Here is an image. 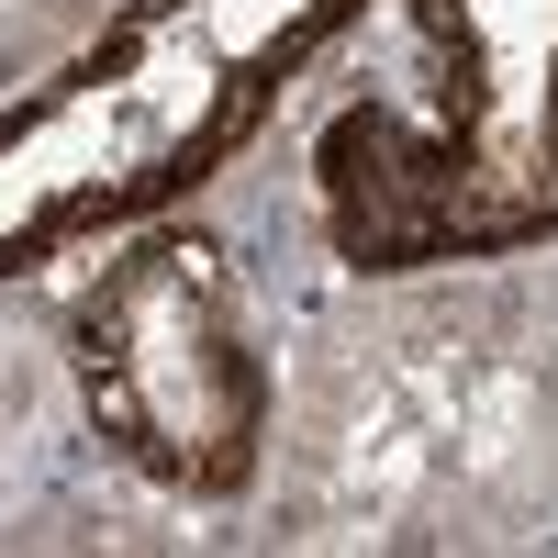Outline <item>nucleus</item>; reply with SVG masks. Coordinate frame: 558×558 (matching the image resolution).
<instances>
[{"mask_svg":"<svg viewBox=\"0 0 558 558\" xmlns=\"http://www.w3.org/2000/svg\"><path fill=\"white\" fill-rule=\"evenodd\" d=\"M425 78L324 134V223L357 268L502 257L558 223V0H413Z\"/></svg>","mask_w":558,"mask_h":558,"instance_id":"nucleus-1","label":"nucleus"},{"mask_svg":"<svg viewBox=\"0 0 558 558\" xmlns=\"http://www.w3.org/2000/svg\"><path fill=\"white\" fill-rule=\"evenodd\" d=\"M336 12L347 0H146L89 68L0 112V257L23 268L78 223L146 213L157 191L202 179V157L257 123L279 68Z\"/></svg>","mask_w":558,"mask_h":558,"instance_id":"nucleus-2","label":"nucleus"},{"mask_svg":"<svg viewBox=\"0 0 558 558\" xmlns=\"http://www.w3.org/2000/svg\"><path fill=\"white\" fill-rule=\"evenodd\" d=\"M78 391L101 436L168 492H235L268 436V357L223 246L157 235L78 302Z\"/></svg>","mask_w":558,"mask_h":558,"instance_id":"nucleus-3","label":"nucleus"}]
</instances>
